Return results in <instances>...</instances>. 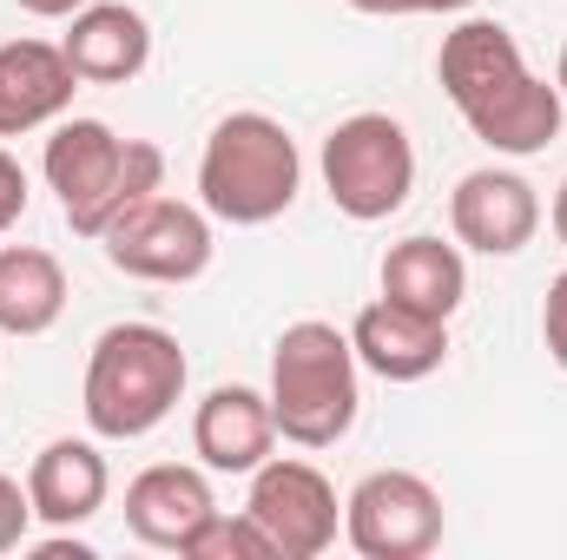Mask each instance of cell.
I'll use <instances>...</instances> for the list:
<instances>
[{
    "label": "cell",
    "mask_w": 567,
    "mask_h": 560,
    "mask_svg": "<svg viewBox=\"0 0 567 560\" xmlns=\"http://www.w3.org/2000/svg\"><path fill=\"white\" fill-rule=\"evenodd\" d=\"M435 80H442L449 106L462 113V126L488 152L528 158V152H548L555 133H561V113H567L561 86L528 73L515 33L502 20H462L455 33H442Z\"/></svg>",
    "instance_id": "obj_1"
},
{
    "label": "cell",
    "mask_w": 567,
    "mask_h": 560,
    "mask_svg": "<svg viewBox=\"0 0 567 560\" xmlns=\"http://www.w3.org/2000/svg\"><path fill=\"white\" fill-rule=\"evenodd\" d=\"M185 396V350L158 323H113L100 330L80 383V409L100 442H140L178 409Z\"/></svg>",
    "instance_id": "obj_2"
},
{
    "label": "cell",
    "mask_w": 567,
    "mask_h": 560,
    "mask_svg": "<svg viewBox=\"0 0 567 560\" xmlns=\"http://www.w3.org/2000/svg\"><path fill=\"white\" fill-rule=\"evenodd\" d=\"M40 165H47V185L60 191V218L80 238H100L165 178V152L152 139H120L106 120H60Z\"/></svg>",
    "instance_id": "obj_3"
},
{
    "label": "cell",
    "mask_w": 567,
    "mask_h": 560,
    "mask_svg": "<svg viewBox=\"0 0 567 560\" xmlns=\"http://www.w3.org/2000/svg\"><path fill=\"white\" fill-rule=\"evenodd\" d=\"M357 350H350V330L337 323H290L271 350V416L278 435L297 448H330L350 435L357 403H363V383H357Z\"/></svg>",
    "instance_id": "obj_4"
},
{
    "label": "cell",
    "mask_w": 567,
    "mask_h": 560,
    "mask_svg": "<svg viewBox=\"0 0 567 560\" xmlns=\"http://www.w3.org/2000/svg\"><path fill=\"white\" fill-rule=\"evenodd\" d=\"M303 158L271 113H231L198 152V205L225 225H271L297 205Z\"/></svg>",
    "instance_id": "obj_5"
},
{
    "label": "cell",
    "mask_w": 567,
    "mask_h": 560,
    "mask_svg": "<svg viewBox=\"0 0 567 560\" xmlns=\"http://www.w3.org/2000/svg\"><path fill=\"white\" fill-rule=\"evenodd\" d=\"M323 191L357 225H377V218L403 211L410 191H416V145L403 133V120H390V113H350L323 139Z\"/></svg>",
    "instance_id": "obj_6"
},
{
    "label": "cell",
    "mask_w": 567,
    "mask_h": 560,
    "mask_svg": "<svg viewBox=\"0 0 567 560\" xmlns=\"http://www.w3.org/2000/svg\"><path fill=\"white\" fill-rule=\"evenodd\" d=\"M106 265L126 271V278H145V283H192L212 271V211L205 205H185V198H165L152 191L140 198L133 211H120L106 231Z\"/></svg>",
    "instance_id": "obj_7"
},
{
    "label": "cell",
    "mask_w": 567,
    "mask_h": 560,
    "mask_svg": "<svg viewBox=\"0 0 567 560\" xmlns=\"http://www.w3.org/2000/svg\"><path fill=\"white\" fill-rule=\"evenodd\" d=\"M343 541L363 560H423L442 548V495L416 468H377L343 501Z\"/></svg>",
    "instance_id": "obj_8"
},
{
    "label": "cell",
    "mask_w": 567,
    "mask_h": 560,
    "mask_svg": "<svg viewBox=\"0 0 567 560\" xmlns=\"http://www.w3.org/2000/svg\"><path fill=\"white\" fill-rule=\"evenodd\" d=\"M245 515L265 528V541H271L278 560L330 554V548H337V528H343L337 488H330L310 462H290V455H271L265 468H251Z\"/></svg>",
    "instance_id": "obj_9"
},
{
    "label": "cell",
    "mask_w": 567,
    "mask_h": 560,
    "mask_svg": "<svg viewBox=\"0 0 567 560\" xmlns=\"http://www.w3.org/2000/svg\"><path fill=\"white\" fill-rule=\"evenodd\" d=\"M449 225L468 251L482 258H515L535 245L542 231V198L522 172L508 165H482V172H462L455 191H449Z\"/></svg>",
    "instance_id": "obj_10"
},
{
    "label": "cell",
    "mask_w": 567,
    "mask_h": 560,
    "mask_svg": "<svg viewBox=\"0 0 567 560\" xmlns=\"http://www.w3.org/2000/svg\"><path fill=\"white\" fill-rule=\"evenodd\" d=\"M350 350H357V363H363L370 376H383V383H423V376H435V370L449 363V323L410 310V303L377 297V303L357 310Z\"/></svg>",
    "instance_id": "obj_11"
},
{
    "label": "cell",
    "mask_w": 567,
    "mask_h": 560,
    "mask_svg": "<svg viewBox=\"0 0 567 560\" xmlns=\"http://www.w3.org/2000/svg\"><path fill=\"white\" fill-rule=\"evenodd\" d=\"M192 448L212 475H251L271 462L278 448V416H271V396L265 390H245V383H218L198 416H192Z\"/></svg>",
    "instance_id": "obj_12"
},
{
    "label": "cell",
    "mask_w": 567,
    "mask_h": 560,
    "mask_svg": "<svg viewBox=\"0 0 567 560\" xmlns=\"http://www.w3.org/2000/svg\"><path fill=\"white\" fill-rule=\"evenodd\" d=\"M80 93V73L53 40H7L0 46V139L53 126Z\"/></svg>",
    "instance_id": "obj_13"
},
{
    "label": "cell",
    "mask_w": 567,
    "mask_h": 560,
    "mask_svg": "<svg viewBox=\"0 0 567 560\" xmlns=\"http://www.w3.org/2000/svg\"><path fill=\"white\" fill-rule=\"evenodd\" d=\"M60 53L80 73V86H126V80H140L145 60H152V27H145L140 7H126V0H93V7L73 13Z\"/></svg>",
    "instance_id": "obj_14"
},
{
    "label": "cell",
    "mask_w": 567,
    "mask_h": 560,
    "mask_svg": "<svg viewBox=\"0 0 567 560\" xmlns=\"http://www.w3.org/2000/svg\"><path fill=\"white\" fill-rule=\"evenodd\" d=\"M212 508H218V501H212V481H205V468H192V462H152V468L133 475V488H126V528H133V541L165 548V554H178L185 535H192Z\"/></svg>",
    "instance_id": "obj_15"
},
{
    "label": "cell",
    "mask_w": 567,
    "mask_h": 560,
    "mask_svg": "<svg viewBox=\"0 0 567 560\" xmlns=\"http://www.w3.org/2000/svg\"><path fill=\"white\" fill-rule=\"evenodd\" d=\"M106 488H113V468L93 442H47L27 468V495H33V521L47 528H86L100 508H106Z\"/></svg>",
    "instance_id": "obj_16"
},
{
    "label": "cell",
    "mask_w": 567,
    "mask_h": 560,
    "mask_svg": "<svg viewBox=\"0 0 567 560\" xmlns=\"http://www.w3.org/2000/svg\"><path fill=\"white\" fill-rule=\"evenodd\" d=\"M377 278H383V297H390V303H410V310L442 317V323H449V317L462 310V297H468L462 251L442 245V238H403V245H390Z\"/></svg>",
    "instance_id": "obj_17"
},
{
    "label": "cell",
    "mask_w": 567,
    "mask_h": 560,
    "mask_svg": "<svg viewBox=\"0 0 567 560\" xmlns=\"http://www.w3.org/2000/svg\"><path fill=\"white\" fill-rule=\"evenodd\" d=\"M66 310V271L40 245L0 251V336H47Z\"/></svg>",
    "instance_id": "obj_18"
},
{
    "label": "cell",
    "mask_w": 567,
    "mask_h": 560,
    "mask_svg": "<svg viewBox=\"0 0 567 560\" xmlns=\"http://www.w3.org/2000/svg\"><path fill=\"white\" fill-rule=\"evenodd\" d=\"M185 560H278L271 554V541H265V528L251 521V515H225V508H212L192 535H185Z\"/></svg>",
    "instance_id": "obj_19"
},
{
    "label": "cell",
    "mask_w": 567,
    "mask_h": 560,
    "mask_svg": "<svg viewBox=\"0 0 567 560\" xmlns=\"http://www.w3.org/2000/svg\"><path fill=\"white\" fill-rule=\"evenodd\" d=\"M27 528H33V495H27V481L0 475V554L27 548Z\"/></svg>",
    "instance_id": "obj_20"
},
{
    "label": "cell",
    "mask_w": 567,
    "mask_h": 560,
    "mask_svg": "<svg viewBox=\"0 0 567 560\" xmlns=\"http://www.w3.org/2000/svg\"><path fill=\"white\" fill-rule=\"evenodd\" d=\"M542 343H548V356L567 370V271L548 283V303H542Z\"/></svg>",
    "instance_id": "obj_21"
},
{
    "label": "cell",
    "mask_w": 567,
    "mask_h": 560,
    "mask_svg": "<svg viewBox=\"0 0 567 560\" xmlns=\"http://www.w3.org/2000/svg\"><path fill=\"white\" fill-rule=\"evenodd\" d=\"M27 218V172L13 152H0V231H13Z\"/></svg>",
    "instance_id": "obj_22"
},
{
    "label": "cell",
    "mask_w": 567,
    "mask_h": 560,
    "mask_svg": "<svg viewBox=\"0 0 567 560\" xmlns=\"http://www.w3.org/2000/svg\"><path fill=\"white\" fill-rule=\"evenodd\" d=\"M357 13H462V7H475V0H350Z\"/></svg>",
    "instance_id": "obj_23"
},
{
    "label": "cell",
    "mask_w": 567,
    "mask_h": 560,
    "mask_svg": "<svg viewBox=\"0 0 567 560\" xmlns=\"http://www.w3.org/2000/svg\"><path fill=\"white\" fill-rule=\"evenodd\" d=\"M13 7H27V13H40V20H73V13L93 7V0H13Z\"/></svg>",
    "instance_id": "obj_24"
},
{
    "label": "cell",
    "mask_w": 567,
    "mask_h": 560,
    "mask_svg": "<svg viewBox=\"0 0 567 560\" xmlns=\"http://www.w3.org/2000/svg\"><path fill=\"white\" fill-rule=\"evenodd\" d=\"M548 218H555V238L567 245V178H561V191H555V211H548Z\"/></svg>",
    "instance_id": "obj_25"
},
{
    "label": "cell",
    "mask_w": 567,
    "mask_h": 560,
    "mask_svg": "<svg viewBox=\"0 0 567 560\" xmlns=\"http://www.w3.org/2000/svg\"><path fill=\"white\" fill-rule=\"evenodd\" d=\"M555 86H561V100H567V46H561V66H555Z\"/></svg>",
    "instance_id": "obj_26"
}]
</instances>
